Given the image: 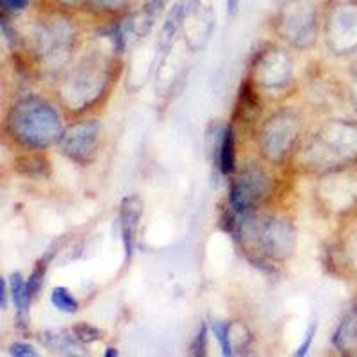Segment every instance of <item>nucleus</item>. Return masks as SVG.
<instances>
[{"instance_id": "8", "label": "nucleus", "mask_w": 357, "mask_h": 357, "mask_svg": "<svg viewBox=\"0 0 357 357\" xmlns=\"http://www.w3.org/2000/svg\"><path fill=\"white\" fill-rule=\"evenodd\" d=\"M317 331H318L317 321L309 325V329H307V333H305V337H304V341H302V345L298 347V350L295 352L296 357H304L305 354L309 352V349H311V345H312V340H314V336H317Z\"/></svg>"}, {"instance_id": "7", "label": "nucleus", "mask_w": 357, "mask_h": 357, "mask_svg": "<svg viewBox=\"0 0 357 357\" xmlns=\"http://www.w3.org/2000/svg\"><path fill=\"white\" fill-rule=\"evenodd\" d=\"M73 333H75V336L79 337L81 341H84V343H93V341H97L98 337H100V333H98L95 327H91V325H77L75 329H73Z\"/></svg>"}, {"instance_id": "12", "label": "nucleus", "mask_w": 357, "mask_h": 357, "mask_svg": "<svg viewBox=\"0 0 357 357\" xmlns=\"http://www.w3.org/2000/svg\"><path fill=\"white\" fill-rule=\"evenodd\" d=\"M8 305V282H2V309H6Z\"/></svg>"}, {"instance_id": "14", "label": "nucleus", "mask_w": 357, "mask_h": 357, "mask_svg": "<svg viewBox=\"0 0 357 357\" xmlns=\"http://www.w3.org/2000/svg\"><path fill=\"white\" fill-rule=\"evenodd\" d=\"M113 356H118V352L114 349H107L106 350V357H113Z\"/></svg>"}, {"instance_id": "11", "label": "nucleus", "mask_w": 357, "mask_h": 357, "mask_svg": "<svg viewBox=\"0 0 357 357\" xmlns=\"http://www.w3.org/2000/svg\"><path fill=\"white\" fill-rule=\"evenodd\" d=\"M2 2V6H4L6 11H22V9H25L29 6V2L31 0H0Z\"/></svg>"}, {"instance_id": "13", "label": "nucleus", "mask_w": 357, "mask_h": 357, "mask_svg": "<svg viewBox=\"0 0 357 357\" xmlns=\"http://www.w3.org/2000/svg\"><path fill=\"white\" fill-rule=\"evenodd\" d=\"M238 4H240V0H227V11L234 15L238 11Z\"/></svg>"}, {"instance_id": "10", "label": "nucleus", "mask_w": 357, "mask_h": 357, "mask_svg": "<svg viewBox=\"0 0 357 357\" xmlns=\"http://www.w3.org/2000/svg\"><path fill=\"white\" fill-rule=\"evenodd\" d=\"M9 352H11V356H17V357H36L38 352L33 349L31 345H27V343H15V345H11V349H9Z\"/></svg>"}, {"instance_id": "6", "label": "nucleus", "mask_w": 357, "mask_h": 357, "mask_svg": "<svg viewBox=\"0 0 357 357\" xmlns=\"http://www.w3.org/2000/svg\"><path fill=\"white\" fill-rule=\"evenodd\" d=\"M229 331H231V325L227 321H215L213 324V333H215V337L218 340L220 347H222V354L225 357L232 356V347L231 340H229Z\"/></svg>"}, {"instance_id": "3", "label": "nucleus", "mask_w": 357, "mask_h": 357, "mask_svg": "<svg viewBox=\"0 0 357 357\" xmlns=\"http://www.w3.org/2000/svg\"><path fill=\"white\" fill-rule=\"evenodd\" d=\"M9 289H11V298H13V302H15V307H17L18 318H20L22 324H25V320H27L31 295H29L27 284H25V280H24V277H22V273H18V272L13 273Z\"/></svg>"}, {"instance_id": "1", "label": "nucleus", "mask_w": 357, "mask_h": 357, "mask_svg": "<svg viewBox=\"0 0 357 357\" xmlns=\"http://www.w3.org/2000/svg\"><path fill=\"white\" fill-rule=\"evenodd\" d=\"M139 218H142V202H139V199L130 197V199L123 200L120 220H122V240L123 248H126V259H130V256H132L134 238H136Z\"/></svg>"}, {"instance_id": "5", "label": "nucleus", "mask_w": 357, "mask_h": 357, "mask_svg": "<svg viewBox=\"0 0 357 357\" xmlns=\"http://www.w3.org/2000/svg\"><path fill=\"white\" fill-rule=\"evenodd\" d=\"M50 301L56 309L63 312H75L79 309V302L75 301V296L68 291L66 288H56L50 295Z\"/></svg>"}, {"instance_id": "4", "label": "nucleus", "mask_w": 357, "mask_h": 357, "mask_svg": "<svg viewBox=\"0 0 357 357\" xmlns=\"http://www.w3.org/2000/svg\"><path fill=\"white\" fill-rule=\"evenodd\" d=\"M220 170L223 174H231L234 170V134L231 129L223 132L222 145H220Z\"/></svg>"}, {"instance_id": "9", "label": "nucleus", "mask_w": 357, "mask_h": 357, "mask_svg": "<svg viewBox=\"0 0 357 357\" xmlns=\"http://www.w3.org/2000/svg\"><path fill=\"white\" fill-rule=\"evenodd\" d=\"M206 334H207L206 324H202L195 341H193V345H191V354H193V356H204V354H206V340H207Z\"/></svg>"}, {"instance_id": "2", "label": "nucleus", "mask_w": 357, "mask_h": 357, "mask_svg": "<svg viewBox=\"0 0 357 357\" xmlns=\"http://www.w3.org/2000/svg\"><path fill=\"white\" fill-rule=\"evenodd\" d=\"M197 2H199V0H177V4L172 8L167 22H165V27H162V40H170V38L177 33V29L181 27L184 18L190 15L191 9L195 8Z\"/></svg>"}]
</instances>
